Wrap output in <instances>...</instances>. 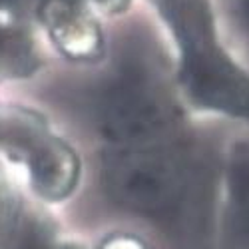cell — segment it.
<instances>
[{"label":"cell","instance_id":"obj_1","mask_svg":"<svg viewBox=\"0 0 249 249\" xmlns=\"http://www.w3.org/2000/svg\"><path fill=\"white\" fill-rule=\"evenodd\" d=\"M179 46V82L197 106L249 120V76L227 56L207 0H154Z\"/></svg>","mask_w":249,"mask_h":249},{"label":"cell","instance_id":"obj_2","mask_svg":"<svg viewBox=\"0 0 249 249\" xmlns=\"http://www.w3.org/2000/svg\"><path fill=\"white\" fill-rule=\"evenodd\" d=\"M100 132L118 148L158 146L174 124L176 110L170 96L146 72H120L98 102Z\"/></svg>","mask_w":249,"mask_h":249},{"label":"cell","instance_id":"obj_3","mask_svg":"<svg viewBox=\"0 0 249 249\" xmlns=\"http://www.w3.org/2000/svg\"><path fill=\"white\" fill-rule=\"evenodd\" d=\"M102 179L118 205L142 215L174 212L188 190L183 163L158 146L118 148L104 161Z\"/></svg>","mask_w":249,"mask_h":249},{"label":"cell","instance_id":"obj_4","mask_svg":"<svg viewBox=\"0 0 249 249\" xmlns=\"http://www.w3.org/2000/svg\"><path fill=\"white\" fill-rule=\"evenodd\" d=\"M36 14L66 58L96 62L104 56V34L88 0H38Z\"/></svg>","mask_w":249,"mask_h":249},{"label":"cell","instance_id":"obj_5","mask_svg":"<svg viewBox=\"0 0 249 249\" xmlns=\"http://www.w3.org/2000/svg\"><path fill=\"white\" fill-rule=\"evenodd\" d=\"M32 190L48 201L66 199L78 185L80 160L72 146L50 132L26 154L24 161Z\"/></svg>","mask_w":249,"mask_h":249},{"label":"cell","instance_id":"obj_6","mask_svg":"<svg viewBox=\"0 0 249 249\" xmlns=\"http://www.w3.org/2000/svg\"><path fill=\"white\" fill-rule=\"evenodd\" d=\"M56 225L44 212L20 207L14 221L0 237V249H54Z\"/></svg>","mask_w":249,"mask_h":249},{"label":"cell","instance_id":"obj_7","mask_svg":"<svg viewBox=\"0 0 249 249\" xmlns=\"http://www.w3.org/2000/svg\"><path fill=\"white\" fill-rule=\"evenodd\" d=\"M230 188L239 225L249 241V154H241L231 163Z\"/></svg>","mask_w":249,"mask_h":249},{"label":"cell","instance_id":"obj_8","mask_svg":"<svg viewBox=\"0 0 249 249\" xmlns=\"http://www.w3.org/2000/svg\"><path fill=\"white\" fill-rule=\"evenodd\" d=\"M20 210V205L12 194V190L6 185L4 178L0 176V237L6 233V230L10 227V223L14 221L16 213Z\"/></svg>","mask_w":249,"mask_h":249},{"label":"cell","instance_id":"obj_9","mask_svg":"<svg viewBox=\"0 0 249 249\" xmlns=\"http://www.w3.org/2000/svg\"><path fill=\"white\" fill-rule=\"evenodd\" d=\"M98 249H148L146 243L130 233H114L102 241Z\"/></svg>","mask_w":249,"mask_h":249},{"label":"cell","instance_id":"obj_10","mask_svg":"<svg viewBox=\"0 0 249 249\" xmlns=\"http://www.w3.org/2000/svg\"><path fill=\"white\" fill-rule=\"evenodd\" d=\"M88 2L96 4V6H98V8H102L104 12L114 14V12H122V10H126L132 0H88Z\"/></svg>","mask_w":249,"mask_h":249},{"label":"cell","instance_id":"obj_11","mask_svg":"<svg viewBox=\"0 0 249 249\" xmlns=\"http://www.w3.org/2000/svg\"><path fill=\"white\" fill-rule=\"evenodd\" d=\"M239 18H241L243 26L249 32V0H241V2H239Z\"/></svg>","mask_w":249,"mask_h":249},{"label":"cell","instance_id":"obj_12","mask_svg":"<svg viewBox=\"0 0 249 249\" xmlns=\"http://www.w3.org/2000/svg\"><path fill=\"white\" fill-rule=\"evenodd\" d=\"M54 249H84L82 245H76V243H58Z\"/></svg>","mask_w":249,"mask_h":249}]
</instances>
